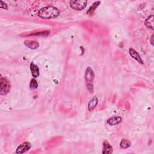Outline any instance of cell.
Here are the masks:
<instances>
[{
	"instance_id": "cell-1",
	"label": "cell",
	"mask_w": 154,
	"mask_h": 154,
	"mask_svg": "<svg viewBox=\"0 0 154 154\" xmlns=\"http://www.w3.org/2000/svg\"><path fill=\"white\" fill-rule=\"evenodd\" d=\"M60 14V10L56 7L49 6L39 10L38 16L44 19H50L57 18Z\"/></svg>"
},
{
	"instance_id": "cell-2",
	"label": "cell",
	"mask_w": 154,
	"mask_h": 154,
	"mask_svg": "<svg viewBox=\"0 0 154 154\" xmlns=\"http://www.w3.org/2000/svg\"><path fill=\"white\" fill-rule=\"evenodd\" d=\"M95 79V73L90 67H87L85 71V80L86 86L89 91L91 93L93 92V81Z\"/></svg>"
},
{
	"instance_id": "cell-3",
	"label": "cell",
	"mask_w": 154,
	"mask_h": 154,
	"mask_svg": "<svg viewBox=\"0 0 154 154\" xmlns=\"http://www.w3.org/2000/svg\"><path fill=\"white\" fill-rule=\"evenodd\" d=\"M87 4V1L86 0H77V1H70L69 5L73 10L75 11H81L86 8Z\"/></svg>"
},
{
	"instance_id": "cell-4",
	"label": "cell",
	"mask_w": 154,
	"mask_h": 154,
	"mask_svg": "<svg viewBox=\"0 0 154 154\" xmlns=\"http://www.w3.org/2000/svg\"><path fill=\"white\" fill-rule=\"evenodd\" d=\"M0 83H1L0 94L1 95H6L8 94L11 88L10 81L5 77H1V79H0Z\"/></svg>"
},
{
	"instance_id": "cell-5",
	"label": "cell",
	"mask_w": 154,
	"mask_h": 154,
	"mask_svg": "<svg viewBox=\"0 0 154 154\" xmlns=\"http://www.w3.org/2000/svg\"><path fill=\"white\" fill-rule=\"evenodd\" d=\"M31 148V144L28 141H25L20 144L16 150V153L22 154L27 152Z\"/></svg>"
},
{
	"instance_id": "cell-6",
	"label": "cell",
	"mask_w": 154,
	"mask_h": 154,
	"mask_svg": "<svg viewBox=\"0 0 154 154\" xmlns=\"http://www.w3.org/2000/svg\"><path fill=\"white\" fill-rule=\"evenodd\" d=\"M122 121V119L120 116H113L109 118L107 120V124L110 126H115L121 124Z\"/></svg>"
},
{
	"instance_id": "cell-7",
	"label": "cell",
	"mask_w": 154,
	"mask_h": 154,
	"mask_svg": "<svg viewBox=\"0 0 154 154\" xmlns=\"http://www.w3.org/2000/svg\"><path fill=\"white\" fill-rule=\"evenodd\" d=\"M30 70L31 75L34 78H37L40 75L39 72V69H38V66L34 64L33 62H32L30 64Z\"/></svg>"
},
{
	"instance_id": "cell-8",
	"label": "cell",
	"mask_w": 154,
	"mask_h": 154,
	"mask_svg": "<svg viewBox=\"0 0 154 154\" xmlns=\"http://www.w3.org/2000/svg\"><path fill=\"white\" fill-rule=\"evenodd\" d=\"M129 53H130V55L131 56V57L132 58H133L134 59H135L137 61H138L139 63L140 64H143V60L141 59L140 56L139 55V54L135 51L134 50L133 48H130V50H129Z\"/></svg>"
},
{
	"instance_id": "cell-9",
	"label": "cell",
	"mask_w": 154,
	"mask_h": 154,
	"mask_svg": "<svg viewBox=\"0 0 154 154\" xmlns=\"http://www.w3.org/2000/svg\"><path fill=\"white\" fill-rule=\"evenodd\" d=\"M24 44L27 48H30L31 50H36L39 47V44L35 41L27 40L24 42Z\"/></svg>"
},
{
	"instance_id": "cell-10",
	"label": "cell",
	"mask_w": 154,
	"mask_h": 154,
	"mask_svg": "<svg viewBox=\"0 0 154 154\" xmlns=\"http://www.w3.org/2000/svg\"><path fill=\"white\" fill-rule=\"evenodd\" d=\"M113 152V149L110 144L106 140L103 143L102 147V153L104 154H110Z\"/></svg>"
},
{
	"instance_id": "cell-11",
	"label": "cell",
	"mask_w": 154,
	"mask_h": 154,
	"mask_svg": "<svg viewBox=\"0 0 154 154\" xmlns=\"http://www.w3.org/2000/svg\"><path fill=\"white\" fill-rule=\"evenodd\" d=\"M98 103V99L96 96H93L89 101L88 104V109L90 111H93L96 107L97 106Z\"/></svg>"
},
{
	"instance_id": "cell-12",
	"label": "cell",
	"mask_w": 154,
	"mask_h": 154,
	"mask_svg": "<svg viewBox=\"0 0 154 154\" xmlns=\"http://www.w3.org/2000/svg\"><path fill=\"white\" fill-rule=\"evenodd\" d=\"M101 1H96L95 2L89 9V10L87 11L86 13L89 15V16H92L93 15L95 14V12L96 10V9L98 7V6L100 5Z\"/></svg>"
},
{
	"instance_id": "cell-13",
	"label": "cell",
	"mask_w": 154,
	"mask_h": 154,
	"mask_svg": "<svg viewBox=\"0 0 154 154\" xmlns=\"http://www.w3.org/2000/svg\"><path fill=\"white\" fill-rule=\"evenodd\" d=\"M153 15H151L149 16L145 20L144 25L147 28L151 29L152 30H153Z\"/></svg>"
},
{
	"instance_id": "cell-14",
	"label": "cell",
	"mask_w": 154,
	"mask_h": 154,
	"mask_svg": "<svg viewBox=\"0 0 154 154\" xmlns=\"http://www.w3.org/2000/svg\"><path fill=\"white\" fill-rule=\"evenodd\" d=\"M131 145V143L130 140L127 139H122L120 143V146L122 149H127L129 148Z\"/></svg>"
},
{
	"instance_id": "cell-15",
	"label": "cell",
	"mask_w": 154,
	"mask_h": 154,
	"mask_svg": "<svg viewBox=\"0 0 154 154\" xmlns=\"http://www.w3.org/2000/svg\"><path fill=\"white\" fill-rule=\"evenodd\" d=\"M37 87H38V83H37L36 78H33L30 81V88L32 90H35V89H37Z\"/></svg>"
},
{
	"instance_id": "cell-16",
	"label": "cell",
	"mask_w": 154,
	"mask_h": 154,
	"mask_svg": "<svg viewBox=\"0 0 154 154\" xmlns=\"http://www.w3.org/2000/svg\"><path fill=\"white\" fill-rule=\"evenodd\" d=\"M50 31H41V32H37L34 33L32 34H30L27 35V36H47L50 34Z\"/></svg>"
},
{
	"instance_id": "cell-17",
	"label": "cell",
	"mask_w": 154,
	"mask_h": 154,
	"mask_svg": "<svg viewBox=\"0 0 154 154\" xmlns=\"http://www.w3.org/2000/svg\"><path fill=\"white\" fill-rule=\"evenodd\" d=\"M0 8L4 10H8V6L5 2L3 1H0Z\"/></svg>"
},
{
	"instance_id": "cell-18",
	"label": "cell",
	"mask_w": 154,
	"mask_h": 154,
	"mask_svg": "<svg viewBox=\"0 0 154 154\" xmlns=\"http://www.w3.org/2000/svg\"><path fill=\"white\" fill-rule=\"evenodd\" d=\"M153 35L152 34L151 36V37H150V44L152 45H153Z\"/></svg>"
}]
</instances>
